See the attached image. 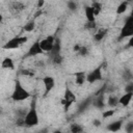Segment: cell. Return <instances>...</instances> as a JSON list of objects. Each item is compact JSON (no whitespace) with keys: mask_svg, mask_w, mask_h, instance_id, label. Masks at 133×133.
<instances>
[{"mask_svg":"<svg viewBox=\"0 0 133 133\" xmlns=\"http://www.w3.org/2000/svg\"><path fill=\"white\" fill-rule=\"evenodd\" d=\"M38 123H39V118H38V112H37V107H36V98L33 97L30 102L29 109L27 110L25 117H24V126L31 128V127L38 125Z\"/></svg>","mask_w":133,"mask_h":133,"instance_id":"1","label":"cell"},{"mask_svg":"<svg viewBox=\"0 0 133 133\" xmlns=\"http://www.w3.org/2000/svg\"><path fill=\"white\" fill-rule=\"evenodd\" d=\"M90 6L92 7V9H94L96 16H98V15L102 11V4H101L100 2H98V1H94V2L90 4Z\"/></svg>","mask_w":133,"mask_h":133,"instance_id":"23","label":"cell"},{"mask_svg":"<svg viewBox=\"0 0 133 133\" xmlns=\"http://www.w3.org/2000/svg\"><path fill=\"white\" fill-rule=\"evenodd\" d=\"M102 65H98L96 66L94 70H91L90 72H88L86 74V82L87 83H95L98 81H101L103 76H102Z\"/></svg>","mask_w":133,"mask_h":133,"instance_id":"7","label":"cell"},{"mask_svg":"<svg viewBox=\"0 0 133 133\" xmlns=\"http://www.w3.org/2000/svg\"><path fill=\"white\" fill-rule=\"evenodd\" d=\"M42 81H43V84L45 87V95H48L55 86V79H54V77L47 75V76L43 77Z\"/></svg>","mask_w":133,"mask_h":133,"instance_id":"9","label":"cell"},{"mask_svg":"<svg viewBox=\"0 0 133 133\" xmlns=\"http://www.w3.org/2000/svg\"><path fill=\"white\" fill-rule=\"evenodd\" d=\"M1 68L3 70H15V62L14 59L10 57H5L1 61Z\"/></svg>","mask_w":133,"mask_h":133,"instance_id":"16","label":"cell"},{"mask_svg":"<svg viewBox=\"0 0 133 133\" xmlns=\"http://www.w3.org/2000/svg\"><path fill=\"white\" fill-rule=\"evenodd\" d=\"M34 28H35V20H34V19L28 21V22L24 25V27H23V29H24L26 32H31V31L34 30Z\"/></svg>","mask_w":133,"mask_h":133,"instance_id":"22","label":"cell"},{"mask_svg":"<svg viewBox=\"0 0 133 133\" xmlns=\"http://www.w3.org/2000/svg\"><path fill=\"white\" fill-rule=\"evenodd\" d=\"M108 33V28L105 27H101L99 28L95 33H94V39L96 42H102L104 39V37L107 35Z\"/></svg>","mask_w":133,"mask_h":133,"instance_id":"12","label":"cell"},{"mask_svg":"<svg viewBox=\"0 0 133 133\" xmlns=\"http://www.w3.org/2000/svg\"><path fill=\"white\" fill-rule=\"evenodd\" d=\"M133 99V92H125L119 97V105L123 107H127Z\"/></svg>","mask_w":133,"mask_h":133,"instance_id":"14","label":"cell"},{"mask_svg":"<svg viewBox=\"0 0 133 133\" xmlns=\"http://www.w3.org/2000/svg\"><path fill=\"white\" fill-rule=\"evenodd\" d=\"M106 104L111 108L116 107L117 105H119V97H117L116 95H110L107 99Z\"/></svg>","mask_w":133,"mask_h":133,"instance_id":"19","label":"cell"},{"mask_svg":"<svg viewBox=\"0 0 133 133\" xmlns=\"http://www.w3.org/2000/svg\"><path fill=\"white\" fill-rule=\"evenodd\" d=\"M77 101V97L76 95L74 94V91L69 87L66 86L65 89H64V94H63V97L61 99V104L63 106V109L64 111H68L70 109V107Z\"/></svg>","mask_w":133,"mask_h":133,"instance_id":"5","label":"cell"},{"mask_svg":"<svg viewBox=\"0 0 133 133\" xmlns=\"http://www.w3.org/2000/svg\"><path fill=\"white\" fill-rule=\"evenodd\" d=\"M29 98H32V95L28 91L27 88L23 86V84L21 83L19 79H16L15 84H14V89L10 95V99L14 102H22Z\"/></svg>","mask_w":133,"mask_h":133,"instance_id":"2","label":"cell"},{"mask_svg":"<svg viewBox=\"0 0 133 133\" xmlns=\"http://www.w3.org/2000/svg\"><path fill=\"white\" fill-rule=\"evenodd\" d=\"M92 105L97 108H103L106 105L105 102V98H104V94H98L97 98L92 101Z\"/></svg>","mask_w":133,"mask_h":133,"instance_id":"17","label":"cell"},{"mask_svg":"<svg viewBox=\"0 0 133 133\" xmlns=\"http://www.w3.org/2000/svg\"><path fill=\"white\" fill-rule=\"evenodd\" d=\"M55 39L56 38H55L54 35H48L45 38L41 39V47L44 50V52L49 53L52 50V48L54 46V43H55Z\"/></svg>","mask_w":133,"mask_h":133,"instance_id":"8","label":"cell"},{"mask_svg":"<svg viewBox=\"0 0 133 133\" xmlns=\"http://www.w3.org/2000/svg\"><path fill=\"white\" fill-rule=\"evenodd\" d=\"M60 50H61V42L59 38H56L55 39V43H54V46L52 48V50L49 52V55H50V58L57 55V54H60Z\"/></svg>","mask_w":133,"mask_h":133,"instance_id":"18","label":"cell"},{"mask_svg":"<svg viewBox=\"0 0 133 133\" xmlns=\"http://www.w3.org/2000/svg\"><path fill=\"white\" fill-rule=\"evenodd\" d=\"M124 129H125L126 132L132 133V132H133V121H130V122L126 123L125 126H124Z\"/></svg>","mask_w":133,"mask_h":133,"instance_id":"28","label":"cell"},{"mask_svg":"<svg viewBox=\"0 0 133 133\" xmlns=\"http://www.w3.org/2000/svg\"><path fill=\"white\" fill-rule=\"evenodd\" d=\"M84 14H85V18L87 22H94L96 21V14L92 9V7L90 5H85L84 6Z\"/></svg>","mask_w":133,"mask_h":133,"instance_id":"15","label":"cell"},{"mask_svg":"<svg viewBox=\"0 0 133 133\" xmlns=\"http://www.w3.org/2000/svg\"><path fill=\"white\" fill-rule=\"evenodd\" d=\"M22 74L24 76H28V77H33L34 76V73L32 71H30V70H23L22 71Z\"/></svg>","mask_w":133,"mask_h":133,"instance_id":"32","label":"cell"},{"mask_svg":"<svg viewBox=\"0 0 133 133\" xmlns=\"http://www.w3.org/2000/svg\"><path fill=\"white\" fill-rule=\"evenodd\" d=\"M80 56H83V57H85V56H87L88 55V53H89V49L86 47V46H82L81 45V47H80V49L78 50V52H77Z\"/></svg>","mask_w":133,"mask_h":133,"instance_id":"26","label":"cell"},{"mask_svg":"<svg viewBox=\"0 0 133 133\" xmlns=\"http://www.w3.org/2000/svg\"><path fill=\"white\" fill-rule=\"evenodd\" d=\"M127 47L133 49V35H132L131 37H129V41H128V43H127Z\"/></svg>","mask_w":133,"mask_h":133,"instance_id":"34","label":"cell"},{"mask_svg":"<svg viewBox=\"0 0 133 133\" xmlns=\"http://www.w3.org/2000/svg\"><path fill=\"white\" fill-rule=\"evenodd\" d=\"M25 4L21 1H14L9 4V10L14 14H19L25 9Z\"/></svg>","mask_w":133,"mask_h":133,"instance_id":"10","label":"cell"},{"mask_svg":"<svg viewBox=\"0 0 133 133\" xmlns=\"http://www.w3.org/2000/svg\"><path fill=\"white\" fill-rule=\"evenodd\" d=\"M132 35H133V19L130 16H128L125 20L124 25L121 28L117 39L122 41V39H125L127 37H131Z\"/></svg>","mask_w":133,"mask_h":133,"instance_id":"4","label":"cell"},{"mask_svg":"<svg viewBox=\"0 0 133 133\" xmlns=\"http://www.w3.org/2000/svg\"><path fill=\"white\" fill-rule=\"evenodd\" d=\"M128 8V1L127 0H123L116 7V10H115V14L116 15H123Z\"/></svg>","mask_w":133,"mask_h":133,"instance_id":"20","label":"cell"},{"mask_svg":"<svg viewBox=\"0 0 133 133\" xmlns=\"http://www.w3.org/2000/svg\"><path fill=\"white\" fill-rule=\"evenodd\" d=\"M50 59H51V61H52V63H53V64L60 65V64H61V62H62V60H63V57H62V55H61V54H57V55H55V56L51 57Z\"/></svg>","mask_w":133,"mask_h":133,"instance_id":"25","label":"cell"},{"mask_svg":"<svg viewBox=\"0 0 133 133\" xmlns=\"http://www.w3.org/2000/svg\"><path fill=\"white\" fill-rule=\"evenodd\" d=\"M123 126H124V119L121 118V119H116V121L110 123L106 127V129L108 131H111V132H116V131H119L123 128Z\"/></svg>","mask_w":133,"mask_h":133,"instance_id":"11","label":"cell"},{"mask_svg":"<svg viewBox=\"0 0 133 133\" xmlns=\"http://www.w3.org/2000/svg\"><path fill=\"white\" fill-rule=\"evenodd\" d=\"M43 53H45L44 52V50L42 49V47H41V39H36V41H34L32 44H31V46L29 47V49L27 50V52L24 54V58H29V57H35V56H37V55H41V54H43Z\"/></svg>","mask_w":133,"mask_h":133,"instance_id":"6","label":"cell"},{"mask_svg":"<svg viewBox=\"0 0 133 133\" xmlns=\"http://www.w3.org/2000/svg\"><path fill=\"white\" fill-rule=\"evenodd\" d=\"M101 124H102V122L100 121V119H94L92 121V125L95 126V127H99V126H101Z\"/></svg>","mask_w":133,"mask_h":133,"instance_id":"35","label":"cell"},{"mask_svg":"<svg viewBox=\"0 0 133 133\" xmlns=\"http://www.w3.org/2000/svg\"><path fill=\"white\" fill-rule=\"evenodd\" d=\"M74 76H75V83L78 86L83 85L86 82V73L84 71L76 72V73H74Z\"/></svg>","mask_w":133,"mask_h":133,"instance_id":"13","label":"cell"},{"mask_svg":"<svg viewBox=\"0 0 133 133\" xmlns=\"http://www.w3.org/2000/svg\"><path fill=\"white\" fill-rule=\"evenodd\" d=\"M28 42V37L25 35H17L8 39L4 45H2V49L4 50H16L19 49L22 45Z\"/></svg>","mask_w":133,"mask_h":133,"instance_id":"3","label":"cell"},{"mask_svg":"<svg viewBox=\"0 0 133 133\" xmlns=\"http://www.w3.org/2000/svg\"><path fill=\"white\" fill-rule=\"evenodd\" d=\"M44 5H45V0H37V4H36L37 9H42Z\"/></svg>","mask_w":133,"mask_h":133,"instance_id":"33","label":"cell"},{"mask_svg":"<svg viewBox=\"0 0 133 133\" xmlns=\"http://www.w3.org/2000/svg\"><path fill=\"white\" fill-rule=\"evenodd\" d=\"M125 92H133V82L129 81L125 85Z\"/></svg>","mask_w":133,"mask_h":133,"instance_id":"30","label":"cell"},{"mask_svg":"<svg viewBox=\"0 0 133 133\" xmlns=\"http://www.w3.org/2000/svg\"><path fill=\"white\" fill-rule=\"evenodd\" d=\"M70 130H71V132H72V133H80V132H82V131H83V127H82L81 125H79V124L74 123V124H72V125H71Z\"/></svg>","mask_w":133,"mask_h":133,"instance_id":"24","label":"cell"},{"mask_svg":"<svg viewBox=\"0 0 133 133\" xmlns=\"http://www.w3.org/2000/svg\"><path fill=\"white\" fill-rule=\"evenodd\" d=\"M129 16H130V17H131V18L133 19V8H132V10H131V14H130Z\"/></svg>","mask_w":133,"mask_h":133,"instance_id":"36","label":"cell"},{"mask_svg":"<svg viewBox=\"0 0 133 133\" xmlns=\"http://www.w3.org/2000/svg\"><path fill=\"white\" fill-rule=\"evenodd\" d=\"M114 113H115V109H108L102 113V116H103V118H107L109 116H112Z\"/></svg>","mask_w":133,"mask_h":133,"instance_id":"29","label":"cell"},{"mask_svg":"<svg viewBox=\"0 0 133 133\" xmlns=\"http://www.w3.org/2000/svg\"><path fill=\"white\" fill-rule=\"evenodd\" d=\"M122 77H123V80H125L126 82L132 81V79H133V73L131 72L130 69H125V70L123 71Z\"/></svg>","mask_w":133,"mask_h":133,"instance_id":"21","label":"cell"},{"mask_svg":"<svg viewBox=\"0 0 133 133\" xmlns=\"http://www.w3.org/2000/svg\"><path fill=\"white\" fill-rule=\"evenodd\" d=\"M96 26H97V22L96 21H94V22H87L86 21V23L84 25V27L86 29H94V28H96Z\"/></svg>","mask_w":133,"mask_h":133,"instance_id":"31","label":"cell"},{"mask_svg":"<svg viewBox=\"0 0 133 133\" xmlns=\"http://www.w3.org/2000/svg\"><path fill=\"white\" fill-rule=\"evenodd\" d=\"M66 6H68V8H69L71 11H75V10L77 9V7H78L76 1H74V0H69L68 3H66Z\"/></svg>","mask_w":133,"mask_h":133,"instance_id":"27","label":"cell"}]
</instances>
